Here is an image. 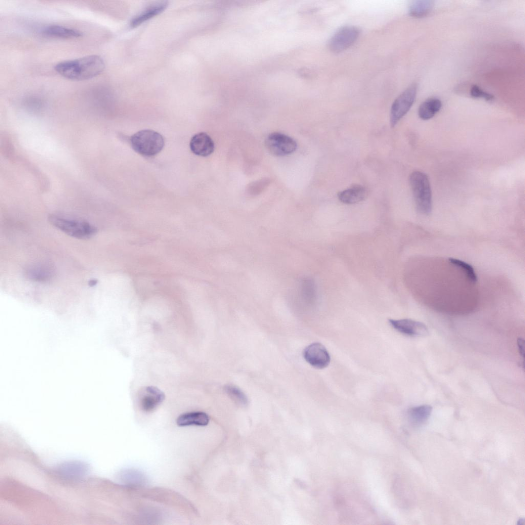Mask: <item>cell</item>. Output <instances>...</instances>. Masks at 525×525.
<instances>
[{"mask_svg":"<svg viewBox=\"0 0 525 525\" xmlns=\"http://www.w3.org/2000/svg\"><path fill=\"white\" fill-rule=\"evenodd\" d=\"M103 59L96 55L59 62L54 66L62 76L72 80H84L95 77L104 70Z\"/></svg>","mask_w":525,"mask_h":525,"instance_id":"6da1fadb","label":"cell"},{"mask_svg":"<svg viewBox=\"0 0 525 525\" xmlns=\"http://www.w3.org/2000/svg\"><path fill=\"white\" fill-rule=\"evenodd\" d=\"M409 182L418 211L424 215L430 214L432 192L428 176L422 172L414 171L410 175Z\"/></svg>","mask_w":525,"mask_h":525,"instance_id":"7a4b0ae2","label":"cell"},{"mask_svg":"<svg viewBox=\"0 0 525 525\" xmlns=\"http://www.w3.org/2000/svg\"><path fill=\"white\" fill-rule=\"evenodd\" d=\"M50 223L66 234L78 239H88L97 232V228L90 223L81 220L65 218L56 215L48 217Z\"/></svg>","mask_w":525,"mask_h":525,"instance_id":"3957f363","label":"cell"},{"mask_svg":"<svg viewBox=\"0 0 525 525\" xmlns=\"http://www.w3.org/2000/svg\"><path fill=\"white\" fill-rule=\"evenodd\" d=\"M130 143L135 151L148 157L159 153L164 146L163 136L151 130H143L135 133L131 136Z\"/></svg>","mask_w":525,"mask_h":525,"instance_id":"277c9868","label":"cell"},{"mask_svg":"<svg viewBox=\"0 0 525 525\" xmlns=\"http://www.w3.org/2000/svg\"><path fill=\"white\" fill-rule=\"evenodd\" d=\"M417 90V85L412 84L394 100L390 111V120L391 127H394L409 111L415 101Z\"/></svg>","mask_w":525,"mask_h":525,"instance_id":"5b68a950","label":"cell"},{"mask_svg":"<svg viewBox=\"0 0 525 525\" xmlns=\"http://www.w3.org/2000/svg\"><path fill=\"white\" fill-rule=\"evenodd\" d=\"M265 145L269 153L276 156L290 154L296 150L297 146L292 138L279 132L270 133L266 138Z\"/></svg>","mask_w":525,"mask_h":525,"instance_id":"8992f818","label":"cell"},{"mask_svg":"<svg viewBox=\"0 0 525 525\" xmlns=\"http://www.w3.org/2000/svg\"><path fill=\"white\" fill-rule=\"evenodd\" d=\"M359 33L358 29L354 26H346L339 29L329 41V49L334 53L345 50L355 43Z\"/></svg>","mask_w":525,"mask_h":525,"instance_id":"52a82bcc","label":"cell"},{"mask_svg":"<svg viewBox=\"0 0 525 525\" xmlns=\"http://www.w3.org/2000/svg\"><path fill=\"white\" fill-rule=\"evenodd\" d=\"M303 355L308 363L317 369H324L330 362L328 351L319 342H314L307 346L304 351Z\"/></svg>","mask_w":525,"mask_h":525,"instance_id":"ba28073f","label":"cell"},{"mask_svg":"<svg viewBox=\"0 0 525 525\" xmlns=\"http://www.w3.org/2000/svg\"><path fill=\"white\" fill-rule=\"evenodd\" d=\"M391 326L399 332L413 337H422L429 334L427 327L422 322L410 319L389 320Z\"/></svg>","mask_w":525,"mask_h":525,"instance_id":"9c48e42d","label":"cell"},{"mask_svg":"<svg viewBox=\"0 0 525 525\" xmlns=\"http://www.w3.org/2000/svg\"><path fill=\"white\" fill-rule=\"evenodd\" d=\"M164 393L154 386L146 387L142 391L140 398L142 409L146 412L153 411L164 400Z\"/></svg>","mask_w":525,"mask_h":525,"instance_id":"30bf717a","label":"cell"},{"mask_svg":"<svg viewBox=\"0 0 525 525\" xmlns=\"http://www.w3.org/2000/svg\"><path fill=\"white\" fill-rule=\"evenodd\" d=\"M190 147L194 154L205 157L213 153L214 144L209 135L205 132H200L192 137Z\"/></svg>","mask_w":525,"mask_h":525,"instance_id":"8fae6325","label":"cell"},{"mask_svg":"<svg viewBox=\"0 0 525 525\" xmlns=\"http://www.w3.org/2000/svg\"><path fill=\"white\" fill-rule=\"evenodd\" d=\"M297 287L294 297L308 305L315 303L317 296V288L312 278L306 277L301 279Z\"/></svg>","mask_w":525,"mask_h":525,"instance_id":"7c38bea8","label":"cell"},{"mask_svg":"<svg viewBox=\"0 0 525 525\" xmlns=\"http://www.w3.org/2000/svg\"><path fill=\"white\" fill-rule=\"evenodd\" d=\"M43 36L55 38H75L83 36V33L73 28L58 25H51L45 27L42 31Z\"/></svg>","mask_w":525,"mask_h":525,"instance_id":"4fadbf2b","label":"cell"},{"mask_svg":"<svg viewBox=\"0 0 525 525\" xmlns=\"http://www.w3.org/2000/svg\"><path fill=\"white\" fill-rule=\"evenodd\" d=\"M26 277L33 281L45 282L51 279L54 270L50 265L36 264L28 267L25 272Z\"/></svg>","mask_w":525,"mask_h":525,"instance_id":"5bb4252c","label":"cell"},{"mask_svg":"<svg viewBox=\"0 0 525 525\" xmlns=\"http://www.w3.org/2000/svg\"><path fill=\"white\" fill-rule=\"evenodd\" d=\"M168 6V3L163 1L149 6L133 18L130 22L131 27H136L148 20L159 15L165 10Z\"/></svg>","mask_w":525,"mask_h":525,"instance_id":"9a60e30c","label":"cell"},{"mask_svg":"<svg viewBox=\"0 0 525 525\" xmlns=\"http://www.w3.org/2000/svg\"><path fill=\"white\" fill-rule=\"evenodd\" d=\"M367 195L366 189L359 185H355L339 192L337 194L339 200L346 204H353L361 201Z\"/></svg>","mask_w":525,"mask_h":525,"instance_id":"2e32d148","label":"cell"},{"mask_svg":"<svg viewBox=\"0 0 525 525\" xmlns=\"http://www.w3.org/2000/svg\"><path fill=\"white\" fill-rule=\"evenodd\" d=\"M209 419L208 415L204 412H191L179 415L176 423L179 427L206 426L209 423Z\"/></svg>","mask_w":525,"mask_h":525,"instance_id":"e0dca14e","label":"cell"},{"mask_svg":"<svg viewBox=\"0 0 525 525\" xmlns=\"http://www.w3.org/2000/svg\"><path fill=\"white\" fill-rule=\"evenodd\" d=\"M441 101L436 98L426 100L419 106L418 114L420 118L428 120L432 118L441 109Z\"/></svg>","mask_w":525,"mask_h":525,"instance_id":"ac0fdd59","label":"cell"},{"mask_svg":"<svg viewBox=\"0 0 525 525\" xmlns=\"http://www.w3.org/2000/svg\"><path fill=\"white\" fill-rule=\"evenodd\" d=\"M433 5V2L432 1H415L410 5L409 12L413 17L422 18L427 16L431 12Z\"/></svg>","mask_w":525,"mask_h":525,"instance_id":"d6986e66","label":"cell"},{"mask_svg":"<svg viewBox=\"0 0 525 525\" xmlns=\"http://www.w3.org/2000/svg\"><path fill=\"white\" fill-rule=\"evenodd\" d=\"M432 411V407L428 405H423L411 408L408 411L410 420L416 424L425 422L429 418Z\"/></svg>","mask_w":525,"mask_h":525,"instance_id":"ffe728a7","label":"cell"},{"mask_svg":"<svg viewBox=\"0 0 525 525\" xmlns=\"http://www.w3.org/2000/svg\"><path fill=\"white\" fill-rule=\"evenodd\" d=\"M225 391L235 403L241 407H246L248 405V399L246 394L238 387L227 385L225 388Z\"/></svg>","mask_w":525,"mask_h":525,"instance_id":"44dd1931","label":"cell"},{"mask_svg":"<svg viewBox=\"0 0 525 525\" xmlns=\"http://www.w3.org/2000/svg\"><path fill=\"white\" fill-rule=\"evenodd\" d=\"M449 262L453 265L464 270L469 280L472 283L477 281V276L473 267L466 262L454 258H449Z\"/></svg>","mask_w":525,"mask_h":525,"instance_id":"7402d4cb","label":"cell"},{"mask_svg":"<svg viewBox=\"0 0 525 525\" xmlns=\"http://www.w3.org/2000/svg\"><path fill=\"white\" fill-rule=\"evenodd\" d=\"M470 94L472 97L482 98L487 101H492L494 98L492 94L484 91L476 85L471 86L470 90Z\"/></svg>","mask_w":525,"mask_h":525,"instance_id":"603a6c76","label":"cell"},{"mask_svg":"<svg viewBox=\"0 0 525 525\" xmlns=\"http://www.w3.org/2000/svg\"><path fill=\"white\" fill-rule=\"evenodd\" d=\"M517 344L518 348V351L520 355L524 359V341L522 338H518L517 341Z\"/></svg>","mask_w":525,"mask_h":525,"instance_id":"cb8c5ba5","label":"cell"},{"mask_svg":"<svg viewBox=\"0 0 525 525\" xmlns=\"http://www.w3.org/2000/svg\"><path fill=\"white\" fill-rule=\"evenodd\" d=\"M97 283V280L95 279H91L88 282V285L90 287L95 286Z\"/></svg>","mask_w":525,"mask_h":525,"instance_id":"d4e9b609","label":"cell"},{"mask_svg":"<svg viewBox=\"0 0 525 525\" xmlns=\"http://www.w3.org/2000/svg\"><path fill=\"white\" fill-rule=\"evenodd\" d=\"M524 523V520L523 518H520L518 520L517 524L519 525H522Z\"/></svg>","mask_w":525,"mask_h":525,"instance_id":"484cf974","label":"cell"}]
</instances>
